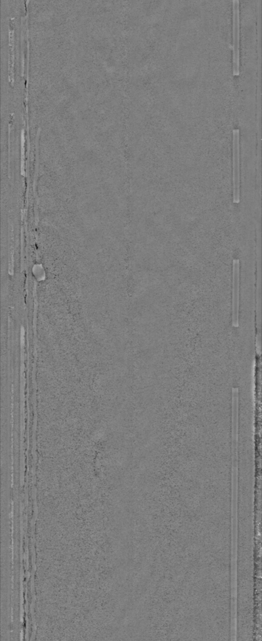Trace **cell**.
Wrapping results in <instances>:
<instances>
[{"mask_svg":"<svg viewBox=\"0 0 262 641\" xmlns=\"http://www.w3.org/2000/svg\"><path fill=\"white\" fill-rule=\"evenodd\" d=\"M234 203H240V147L239 130L233 131Z\"/></svg>","mask_w":262,"mask_h":641,"instance_id":"6da1fadb","label":"cell"},{"mask_svg":"<svg viewBox=\"0 0 262 641\" xmlns=\"http://www.w3.org/2000/svg\"><path fill=\"white\" fill-rule=\"evenodd\" d=\"M233 39H234V74L239 76L240 74L239 61V1H233Z\"/></svg>","mask_w":262,"mask_h":641,"instance_id":"7a4b0ae2","label":"cell"},{"mask_svg":"<svg viewBox=\"0 0 262 641\" xmlns=\"http://www.w3.org/2000/svg\"><path fill=\"white\" fill-rule=\"evenodd\" d=\"M14 236H13V229L12 224L10 223L9 227V240H10V249H9V273L10 275H13V254H14Z\"/></svg>","mask_w":262,"mask_h":641,"instance_id":"3957f363","label":"cell"},{"mask_svg":"<svg viewBox=\"0 0 262 641\" xmlns=\"http://www.w3.org/2000/svg\"><path fill=\"white\" fill-rule=\"evenodd\" d=\"M25 133H24V130H23V132H22V136H21V175H22V176H25Z\"/></svg>","mask_w":262,"mask_h":641,"instance_id":"277c9868","label":"cell"}]
</instances>
